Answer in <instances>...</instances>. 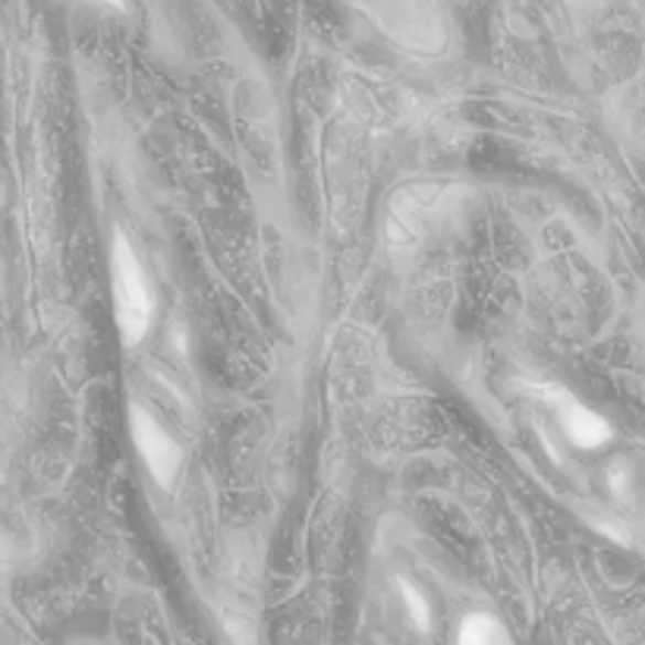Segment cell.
Listing matches in <instances>:
<instances>
[{"mask_svg": "<svg viewBox=\"0 0 645 645\" xmlns=\"http://www.w3.org/2000/svg\"><path fill=\"white\" fill-rule=\"evenodd\" d=\"M555 407H558L560 416V426L567 431V438L582 448V451H595V448H602L611 441V426L604 422L602 416L595 412V409H589L585 404H580L577 397H570V394H560L555 397Z\"/></svg>", "mask_w": 645, "mask_h": 645, "instance_id": "3", "label": "cell"}, {"mask_svg": "<svg viewBox=\"0 0 645 645\" xmlns=\"http://www.w3.org/2000/svg\"><path fill=\"white\" fill-rule=\"evenodd\" d=\"M129 431H132V441L139 448L142 463L149 466L151 479L161 485V488H173V479L183 466V451L180 444L173 441L168 431L161 429L149 412L142 407H129Z\"/></svg>", "mask_w": 645, "mask_h": 645, "instance_id": "2", "label": "cell"}, {"mask_svg": "<svg viewBox=\"0 0 645 645\" xmlns=\"http://www.w3.org/2000/svg\"><path fill=\"white\" fill-rule=\"evenodd\" d=\"M101 3H110L114 10H123V0H101Z\"/></svg>", "mask_w": 645, "mask_h": 645, "instance_id": "6", "label": "cell"}, {"mask_svg": "<svg viewBox=\"0 0 645 645\" xmlns=\"http://www.w3.org/2000/svg\"><path fill=\"white\" fill-rule=\"evenodd\" d=\"M110 287H114V312L123 346H136L151 327L154 315V297L146 278L142 261L136 258L129 239L117 230L114 249H110Z\"/></svg>", "mask_w": 645, "mask_h": 645, "instance_id": "1", "label": "cell"}, {"mask_svg": "<svg viewBox=\"0 0 645 645\" xmlns=\"http://www.w3.org/2000/svg\"><path fill=\"white\" fill-rule=\"evenodd\" d=\"M400 595H404V604H407L409 617H412V624H416V630L429 633L431 611H429V602H426V595H422L419 589H412L409 582H400Z\"/></svg>", "mask_w": 645, "mask_h": 645, "instance_id": "5", "label": "cell"}, {"mask_svg": "<svg viewBox=\"0 0 645 645\" xmlns=\"http://www.w3.org/2000/svg\"><path fill=\"white\" fill-rule=\"evenodd\" d=\"M460 645H514V639L495 614H470L460 624Z\"/></svg>", "mask_w": 645, "mask_h": 645, "instance_id": "4", "label": "cell"}]
</instances>
